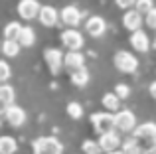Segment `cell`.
Returning a JSON list of instances; mask_svg holds the SVG:
<instances>
[{
	"label": "cell",
	"mask_w": 156,
	"mask_h": 154,
	"mask_svg": "<svg viewBox=\"0 0 156 154\" xmlns=\"http://www.w3.org/2000/svg\"><path fill=\"white\" fill-rule=\"evenodd\" d=\"M71 83L75 85V87H85V85L89 83V71L85 69V65L71 71Z\"/></svg>",
	"instance_id": "cell-19"
},
{
	"label": "cell",
	"mask_w": 156,
	"mask_h": 154,
	"mask_svg": "<svg viewBox=\"0 0 156 154\" xmlns=\"http://www.w3.org/2000/svg\"><path fill=\"white\" fill-rule=\"evenodd\" d=\"M134 4H136V0H117V6L122 8V10H130Z\"/></svg>",
	"instance_id": "cell-31"
},
{
	"label": "cell",
	"mask_w": 156,
	"mask_h": 154,
	"mask_svg": "<svg viewBox=\"0 0 156 154\" xmlns=\"http://www.w3.org/2000/svg\"><path fill=\"white\" fill-rule=\"evenodd\" d=\"M14 97H16V91L12 85L8 83H0V99L8 105H14Z\"/></svg>",
	"instance_id": "cell-23"
},
{
	"label": "cell",
	"mask_w": 156,
	"mask_h": 154,
	"mask_svg": "<svg viewBox=\"0 0 156 154\" xmlns=\"http://www.w3.org/2000/svg\"><path fill=\"white\" fill-rule=\"evenodd\" d=\"M16 40L20 42V46H22V47L34 46V42H36V32H34V28L22 26V30H20V34H18V38H16Z\"/></svg>",
	"instance_id": "cell-17"
},
{
	"label": "cell",
	"mask_w": 156,
	"mask_h": 154,
	"mask_svg": "<svg viewBox=\"0 0 156 154\" xmlns=\"http://www.w3.org/2000/svg\"><path fill=\"white\" fill-rule=\"evenodd\" d=\"M142 154H156V148H148V150H144Z\"/></svg>",
	"instance_id": "cell-34"
},
{
	"label": "cell",
	"mask_w": 156,
	"mask_h": 154,
	"mask_svg": "<svg viewBox=\"0 0 156 154\" xmlns=\"http://www.w3.org/2000/svg\"><path fill=\"white\" fill-rule=\"evenodd\" d=\"M121 148H122V154H140V144H138L136 136L126 138L125 142L121 144Z\"/></svg>",
	"instance_id": "cell-22"
},
{
	"label": "cell",
	"mask_w": 156,
	"mask_h": 154,
	"mask_svg": "<svg viewBox=\"0 0 156 154\" xmlns=\"http://www.w3.org/2000/svg\"><path fill=\"white\" fill-rule=\"evenodd\" d=\"M107 154H122V150H113V152H107Z\"/></svg>",
	"instance_id": "cell-35"
},
{
	"label": "cell",
	"mask_w": 156,
	"mask_h": 154,
	"mask_svg": "<svg viewBox=\"0 0 156 154\" xmlns=\"http://www.w3.org/2000/svg\"><path fill=\"white\" fill-rule=\"evenodd\" d=\"M130 46H133L136 51L144 54V51L150 50V40L142 30H136V32H133V36H130Z\"/></svg>",
	"instance_id": "cell-15"
},
{
	"label": "cell",
	"mask_w": 156,
	"mask_h": 154,
	"mask_svg": "<svg viewBox=\"0 0 156 154\" xmlns=\"http://www.w3.org/2000/svg\"><path fill=\"white\" fill-rule=\"evenodd\" d=\"M154 47H156V38H154Z\"/></svg>",
	"instance_id": "cell-36"
},
{
	"label": "cell",
	"mask_w": 156,
	"mask_h": 154,
	"mask_svg": "<svg viewBox=\"0 0 156 154\" xmlns=\"http://www.w3.org/2000/svg\"><path fill=\"white\" fill-rule=\"evenodd\" d=\"M0 50H2V44H0Z\"/></svg>",
	"instance_id": "cell-37"
},
{
	"label": "cell",
	"mask_w": 156,
	"mask_h": 154,
	"mask_svg": "<svg viewBox=\"0 0 156 154\" xmlns=\"http://www.w3.org/2000/svg\"><path fill=\"white\" fill-rule=\"evenodd\" d=\"M91 124L95 128L97 135H103L115 128V115H111V111H103V113H93L91 115Z\"/></svg>",
	"instance_id": "cell-2"
},
{
	"label": "cell",
	"mask_w": 156,
	"mask_h": 154,
	"mask_svg": "<svg viewBox=\"0 0 156 154\" xmlns=\"http://www.w3.org/2000/svg\"><path fill=\"white\" fill-rule=\"evenodd\" d=\"M18 148V142L14 140V136H0V154H14Z\"/></svg>",
	"instance_id": "cell-21"
},
{
	"label": "cell",
	"mask_w": 156,
	"mask_h": 154,
	"mask_svg": "<svg viewBox=\"0 0 156 154\" xmlns=\"http://www.w3.org/2000/svg\"><path fill=\"white\" fill-rule=\"evenodd\" d=\"M85 65V58L81 51H67V54L63 55V67H67V69H79V67Z\"/></svg>",
	"instance_id": "cell-16"
},
{
	"label": "cell",
	"mask_w": 156,
	"mask_h": 154,
	"mask_svg": "<svg viewBox=\"0 0 156 154\" xmlns=\"http://www.w3.org/2000/svg\"><path fill=\"white\" fill-rule=\"evenodd\" d=\"M115 128L121 132H133L136 128V119H134V113L129 109H121V111L115 113Z\"/></svg>",
	"instance_id": "cell-3"
},
{
	"label": "cell",
	"mask_w": 156,
	"mask_h": 154,
	"mask_svg": "<svg viewBox=\"0 0 156 154\" xmlns=\"http://www.w3.org/2000/svg\"><path fill=\"white\" fill-rule=\"evenodd\" d=\"M8 107H10V105H8V103H4V101L0 99V115H4V113H6V109H8Z\"/></svg>",
	"instance_id": "cell-32"
},
{
	"label": "cell",
	"mask_w": 156,
	"mask_h": 154,
	"mask_svg": "<svg viewBox=\"0 0 156 154\" xmlns=\"http://www.w3.org/2000/svg\"><path fill=\"white\" fill-rule=\"evenodd\" d=\"M44 59H46L48 67H50V71L53 75H57L61 71V65H63V55H61L59 50H55V47H48L46 51H44Z\"/></svg>",
	"instance_id": "cell-8"
},
{
	"label": "cell",
	"mask_w": 156,
	"mask_h": 154,
	"mask_svg": "<svg viewBox=\"0 0 156 154\" xmlns=\"http://www.w3.org/2000/svg\"><path fill=\"white\" fill-rule=\"evenodd\" d=\"M144 22H146V26H148V28L156 30V6L150 12H146V14H144Z\"/></svg>",
	"instance_id": "cell-29"
},
{
	"label": "cell",
	"mask_w": 156,
	"mask_h": 154,
	"mask_svg": "<svg viewBox=\"0 0 156 154\" xmlns=\"http://www.w3.org/2000/svg\"><path fill=\"white\" fill-rule=\"evenodd\" d=\"M59 16H61V22H63L65 26H69V28H77L79 22H81V12H79V8L73 6V4L65 6Z\"/></svg>",
	"instance_id": "cell-12"
},
{
	"label": "cell",
	"mask_w": 156,
	"mask_h": 154,
	"mask_svg": "<svg viewBox=\"0 0 156 154\" xmlns=\"http://www.w3.org/2000/svg\"><path fill=\"white\" fill-rule=\"evenodd\" d=\"M115 93H117L121 99H126V97L130 95V89H129V85H125V83H119L117 87H115Z\"/></svg>",
	"instance_id": "cell-30"
},
{
	"label": "cell",
	"mask_w": 156,
	"mask_h": 154,
	"mask_svg": "<svg viewBox=\"0 0 156 154\" xmlns=\"http://www.w3.org/2000/svg\"><path fill=\"white\" fill-rule=\"evenodd\" d=\"M67 115L71 117V119L79 121L81 117H83V107H81L79 103H69L67 105Z\"/></svg>",
	"instance_id": "cell-26"
},
{
	"label": "cell",
	"mask_w": 156,
	"mask_h": 154,
	"mask_svg": "<svg viewBox=\"0 0 156 154\" xmlns=\"http://www.w3.org/2000/svg\"><path fill=\"white\" fill-rule=\"evenodd\" d=\"M142 22H144V14H140L136 8H134V10H126L125 16H122V26H125L126 30H130V32L140 30Z\"/></svg>",
	"instance_id": "cell-11"
},
{
	"label": "cell",
	"mask_w": 156,
	"mask_h": 154,
	"mask_svg": "<svg viewBox=\"0 0 156 154\" xmlns=\"http://www.w3.org/2000/svg\"><path fill=\"white\" fill-rule=\"evenodd\" d=\"M85 30H87V34L93 36V38H101L107 30V22L101 16H91V18L87 20V24H85Z\"/></svg>",
	"instance_id": "cell-13"
},
{
	"label": "cell",
	"mask_w": 156,
	"mask_h": 154,
	"mask_svg": "<svg viewBox=\"0 0 156 154\" xmlns=\"http://www.w3.org/2000/svg\"><path fill=\"white\" fill-rule=\"evenodd\" d=\"M38 20L42 22V26L51 28L59 22V12L53 6H42V10H40V14H38Z\"/></svg>",
	"instance_id": "cell-14"
},
{
	"label": "cell",
	"mask_w": 156,
	"mask_h": 154,
	"mask_svg": "<svg viewBox=\"0 0 156 154\" xmlns=\"http://www.w3.org/2000/svg\"><path fill=\"white\" fill-rule=\"evenodd\" d=\"M133 136H136L138 140H146V142H148V148H156V124L154 123L138 124L133 131Z\"/></svg>",
	"instance_id": "cell-6"
},
{
	"label": "cell",
	"mask_w": 156,
	"mask_h": 154,
	"mask_svg": "<svg viewBox=\"0 0 156 154\" xmlns=\"http://www.w3.org/2000/svg\"><path fill=\"white\" fill-rule=\"evenodd\" d=\"M20 30H22V26H20L18 22L6 24V28H4V38H6V40H16L18 34H20Z\"/></svg>",
	"instance_id": "cell-24"
},
{
	"label": "cell",
	"mask_w": 156,
	"mask_h": 154,
	"mask_svg": "<svg viewBox=\"0 0 156 154\" xmlns=\"http://www.w3.org/2000/svg\"><path fill=\"white\" fill-rule=\"evenodd\" d=\"M99 144L103 148V152H113V150H119L121 148V136L117 135L115 131H109V132H103L99 135Z\"/></svg>",
	"instance_id": "cell-9"
},
{
	"label": "cell",
	"mask_w": 156,
	"mask_h": 154,
	"mask_svg": "<svg viewBox=\"0 0 156 154\" xmlns=\"http://www.w3.org/2000/svg\"><path fill=\"white\" fill-rule=\"evenodd\" d=\"M4 119L8 121L10 127H22L26 123V111L22 107H18V105H10L6 109V113H4Z\"/></svg>",
	"instance_id": "cell-10"
},
{
	"label": "cell",
	"mask_w": 156,
	"mask_h": 154,
	"mask_svg": "<svg viewBox=\"0 0 156 154\" xmlns=\"http://www.w3.org/2000/svg\"><path fill=\"white\" fill-rule=\"evenodd\" d=\"M40 10H42V4H40L38 0H20V4H18V14L22 16L24 20L38 18Z\"/></svg>",
	"instance_id": "cell-7"
},
{
	"label": "cell",
	"mask_w": 156,
	"mask_h": 154,
	"mask_svg": "<svg viewBox=\"0 0 156 154\" xmlns=\"http://www.w3.org/2000/svg\"><path fill=\"white\" fill-rule=\"evenodd\" d=\"M61 44H63L69 51H79L81 47H83L85 40H83V36H81V32L77 30V28H69V30L61 32Z\"/></svg>",
	"instance_id": "cell-5"
},
{
	"label": "cell",
	"mask_w": 156,
	"mask_h": 154,
	"mask_svg": "<svg viewBox=\"0 0 156 154\" xmlns=\"http://www.w3.org/2000/svg\"><path fill=\"white\" fill-rule=\"evenodd\" d=\"M20 47L22 46H20L18 40H4L2 42V50L0 51H2L6 58H16V55L20 54Z\"/></svg>",
	"instance_id": "cell-20"
},
{
	"label": "cell",
	"mask_w": 156,
	"mask_h": 154,
	"mask_svg": "<svg viewBox=\"0 0 156 154\" xmlns=\"http://www.w3.org/2000/svg\"><path fill=\"white\" fill-rule=\"evenodd\" d=\"M34 154H61L63 152V144L55 138V136H40L34 140Z\"/></svg>",
	"instance_id": "cell-1"
},
{
	"label": "cell",
	"mask_w": 156,
	"mask_h": 154,
	"mask_svg": "<svg viewBox=\"0 0 156 154\" xmlns=\"http://www.w3.org/2000/svg\"><path fill=\"white\" fill-rule=\"evenodd\" d=\"M103 107L111 113L121 111V97L117 93H105L103 95Z\"/></svg>",
	"instance_id": "cell-18"
},
{
	"label": "cell",
	"mask_w": 156,
	"mask_h": 154,
	"mask_svg": "<svg viewBox=\"0 0 156 154\" xmlns=\"http://www.w3.org/2000/svg\"><path fill=\"white\" fill-rule=\"evenodd\" d=\"M134 8H136L140 14H146V12H150L154 8V2H152V0H136Z\"/></svg>",
	"instance_id": "cell-28"
},
{
	"label": "cell",
	"mask_w": 156,
	"mask_h": 154,
	"mask_svg": "<svg viewBox=\"0 0 156 154\" xmlns=\"http://www.w3.org/2000/svg\"><path fill=\"white\" fill-rule=\"evenodd\" d=\"M115 67L122 73H134L138 67V59L130 51H117L115 54Z\"/></svg>",
	"instance_id": "cell-4"
},
{
	"label": "cell",
	"mask_w": 156,
	"mask_h": 154,
	"mask_svg": "<svg viewBox=\"0 0 156 154\" xmlns=\"http://www.w3.org/2000/svg\"><path fill=\"white\" fill-rule=\"evenodd\" d=\"M83 152L85 154H101L103 148H101L99 140H85L83 142Z\"/></svg>",
	"instance_id": "cell-25"
},
{
	"label": "cell",
	"mask_w": 156,
	"mask_h": 154,
	"mask_svg": "<svg viewBox=\"0 0 156 154\" xmlns=\"http://www.w3.org/2000/svg\"><path fill=\"white\" fill-rule=\"evenodd\" d=\"M150 95H152V99H156V81H152V83H150Z\"/></svg>",
	"instance_id": "cell-33"
},
{
	"label": "cell",
	"mask_w": 156,
	"mask_h": 154,
	"mask_svg": "<svg viewBox=\"0 0 156 154\" xmlns=\"http://www.w3.org/2000/svg\"><path fill=\"white\" fill-rule=\"evenodd\" d=\"M0 124H2V119H0Z\"/></svg>",
	"instance_id": "cell-38"
},
{
	"label": "cell",
	"mask_w": 156,
	"mask_h": 154,
	"mask_svg": "<svg viewBox=\"0 0 156 154\" xmlns=\"http://www.w3.org/2000/svg\"><path fill=\"white\" fill-rule=\"evenodd\" d=\"M10 75H12V69H10V65H8V61L0 59V83H6V81L10 79Z\"/></svg>",
	"instance_id": "cell-27"
}]
</instances>
